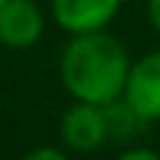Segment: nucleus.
<instances>
[{"instance_id":"1","label":"nucleus","mask_w":160,"mask_h":160,"mask_svg":"<svg viewBox=\"0 0 160 160\" xmlns=\"http://www.w3.org/2000/svg\"><path fill=\"white\" fill-rule=\"evenodd\" d=\"M131 68L128 48L104 30L77 33L59 57V80L74 101L110 104L122 98Z\"/></svg>"},{"instance_id":"2","label":"nucleus","mask_w":160,"mask_h":160,"mask_svg":"<svg viewBox=\"0 0 160 160\" xmlns=\"http://www.w3.org/2000/svg\"><path fill=\"white\" fill-rule=\"evenodd\" d=\"M122 101L142 122H160V51H151L131 62Z\"/></svg>"},{"instance_id":"3","label":"nucleus","mask_w":160,"mask_h":160,"mask_svg":"<svg viewBox=\"0 0 160 160\" xmlns=\"http://www.w3.org/2000/svg\"><path fill=\"white\" fill-rule=\"evenodd\" d=\"M59 137H62L65 148L74 151V154H89V151L101 148L110 139L104 107L101 104H89V101H74L62 113Z\"/></svg>"},{"instance_id":"4","label":"nucleus","mask_w":160,"mask_h":160,"mask_svg":"<svg viewBox=\"0 0 160 160\" xmlns=\"http://www.w3.org/2000/svg\"><path fill=\"white\" fill-rule=\"evenodd\" d=\"M45 33V12L36 0L0 3V45L9 51H27Z\"/></svg>"},{"instance_id":"5","label":"nucleus","mask_w":160,"mask_h":160,"mask_svg":"<svg viewBox=\"0 0 160 160\" xmlns=\"http://www.w3.org/2000/svg\"><path fill=\"white\" fill-rule=\"evenodd\" d=\"M122 9V0H51V15L65 33L104 30Z\"/></svg>"},{"instance_id":"6","label":"nucleus","mask_w":160,"mask_h":160,"mask_svg":"<svg viewBox=\"0 0 160 160\" xmlns=\"http://www.w3.org/2000/svg\"><path fill=\"white\" fill-rule=\"evenodd\" d=\"M122 160H160V154L154 148H137V145H133V148L122 151Z\"/></svg>"},{"instance_id":"7","label":"nucleus","mask_w":160,"mask_h":160,"mask_svg":"<svg viewBox=\"0 0 160 160\" xmlns=\"http://www.w3.org/2000/svg\"><path fill=\"white\" fill-rule=\"evenodd\" d=\"M27 160H65L62 148H33L27 154Z\"/></svg>"},{"instance_id":"8","label":"nucleus","mask_w":160,"mask_h":160,"mask_svg":"<svg viewBox=\"0 0 160 160\" xmlns=\"http://www.w3.org/2000/svg\"><path fill=\"white\" fill-rule=\"evenodd\" d=\"M148 21H151V27L160 33V0H148Z\"/></svg>"},{"instance_id":"9","label":"nucleus","mask_w":160,"mask_h":160,"mask_svg":"<svg viewBox=\"0 0 160 160\" xmlns=\"http://www.w3.org/2000/svg\"><path fill=\"white\" fill-rule=\"evenodd\" d=\"M0 3H3V0H0Z\"/></svg>"}]
</instances>
